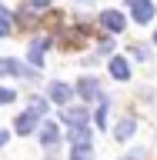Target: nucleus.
I'll list each match as a JSON object with an SVG mask.
<instances>
[{
    "mask_svg": "<svg viewBox=\"0 0 157 160\" xmlns=\"http://www.w3.org/2000/svg\"><path fill=\"white\" fill-rule=\"evenodd\" d=\"M154 43H157V33H154Z\"/></svg>",
    "mask_w": 157,
    "mask_h": 160,
    "instance_id": "22",
    "label": "nucleus"
},
{
    "mask_svg": "<svg viewBox=\"0 0 157 160\" xmlns=\"http://www.w3.org/2000/svg\"><path fill=\"white\" fill-rule=\"evenodd\" d=\"M70 97H74V87H67V83H50V100H54L57 107H67Z\"/></svg>",
    "mask_w": 157,
    "mask_h": 160,
    "instance_id": "5",
    "label": "nucleus"
},
{
    "mask_svg": "<svg viewBox=\"0 0 157 160\" xmlns=\"http://www.w3.org/2000/svg\"><path fill=\"white\" fill-rule=\"evenodd\" d=\"M77 93H80L84 100H94V97H100V83H97L94 77H84V80L77 83Z\"/></svg>",
    "mask_w": 157,
    "mask_h": 160,
    "instance_id": "8",
    "label": "nucleus"
},
{
    "mask_svg": "<svg viewBox=\"0 0 157 160\" xmlns=\"http://www.w3.org/2000/svg\"><path fill=\"white\" fill-rule=\"evenodd\" d=\"M34 127H37V113H34V110H27V113L17 117V133H30Z\"/></svg>",
    "mask_w": 157,
    "mask_h": 160,
    "instance_id": "11",
    "label": "nucleus"
},
{
    "mask_svg": "<svg viewBox=\"0 0 157 160\" xmlns=\"http://www.w3.org/2000/svg\"><path fill=\"white\" fill-rule=\"evenodd\" d=\"M130 53H134L137 60H144V57H147V50H144V47H130Z\"/></svg>",
    "mask_w": 157,
    "mask_h": 160,
    "instance_id": "18",
    "label": "nucleus"
},
{
    "mask_svg": "<svg viewBox=\"0 0 157 160\" xmlns=\"http://www.w3.org/2000/svg\"><path fill=\"white\" fill-rule=\"evenodd\" d=\"M94 157V147L90 143H77V147L70 150V160H90Z\"/></svg>",
    "mask_w": 157,
    "mask_h": 160,
    "instance_id": "13",
    "label": "nucleus"
},
{
    "mask_svg": "<svg viewBox=\"0 0 157 160\" xmlns=\"http://www.w3.org/2000/svg\"><path fill=\"white\" fill-rule=\"evenodd\" d=\"M64 110V123H70V127H84L90 117V107H60Z\"/></svg>",
    "mask_w": 157,
    "mask_h": 160,
    "instance_id": "2",
    "label": "nucleus"
},
{
    "mask_svg": "<svg viewBox=\"0 0 157 160\" xmlns=\"http://www.w3.org/2000/svg\"><path fill=\"white\" fill-rule=\"evenodd\" d=\"M13 27H17V20H13V13H10L3 3H0V37H10L13 33Z\"/></svg>",
    "mask_w": 157,
    "mask_h": 160,
    "instance_id": "9",
    "label": "nucleus"
},
{
    "mask_svg": "<svg viewBox=\"0 0 157 160\" xmlns=\"http://www.w3.org/2000/svg\"><path fill=\"white\" fill-rule=\"evenodd\" d=\"M70 140H74V147H77V143H90V130H87V127H74Z\"/></svg>",
    "mask_w": 157,
    "mask_h": 160,
    "instance_id": "14",
    "label": "nucleus"
},
{
    "mask_svg": "<svg viewBox=\"0 0 157 160\" xmlns=\"http://www.w3.org/2000/svg\"><path fill=\"white\" fill-rule=\"evenodd\" d=\"M30 7H47V0H30Z\"/></svg>",
    "mask_w": 157,
    "mask_h": 160,
    "instance_id": "20",
    "label": "nucleus"
},
{
    "mask_svg": "<svg viewBox=\"0 0 157 160\" xmlns=\"http://www.w3.org/2000/svg\"><path fill=\"white\" fill-rule=\"evenodd\" d=\"M124 23H127V20H124L120 10H104V13H100V27L107 30V33H120Z\"/></svg>",
    "mask_w": 157,
    "mask_h": 160,
    "instance_id": "1",
    "label": "nucleus"
},
{
    "mask_svg": "<svg viewBox=\"0 0 157 160\" xmlns=\"http://www.w3.org/2000/svg\"><path fill=\"white\" fill-rule=\"evenodd\" d=\"M50 47V37H37L30 40V60H34V67H40L44 63V50Z\"/></svg>",
    "mask_w": 157,
    "mask_h": 160,
    "instance_id": "6",
    "label": "nucleus"
},
{
    "mask_svg": "<svg viewBox=\"0 0 157 160\" xmlns=\"http://www.w3.org/2000/svg\"><path fill=\"white\" fill-rule=\"evenodd\" d=\"M110 73H114L117 80H127V77H130V67H127V60H124V57H114V60H110Z\"/></svg>",
    "mask_w": 157,
    "mask_h": 160,
    "instance_id": "12",
    "label": "nucleus"
},
{
    "mask_svg": "<svg viewBox=\"0 0 157 160\" xmlns=\"http://www.w3.org/2000/svg\"><path fill=\"white\" fill-rule=\"evenodd\" d=\"M124 160H144V150H130V153H127Z\"/></svg>",
    "mask_w": 157,
    "mask_h": 160,
    "instance_id": "19",
    "label": "nucleus"
},
{
    "mask_svg": "<svg viewBox=\"0 0 157 160\" xmlns=\"http://www.w3.org/2000/svg\"><path fill=\"white\" fill-rule=\"evenodd\" d=\"M134 127H137V117L127 113V117H120V123L114 127V137H117V140H127L130 133H134Z\"/></svg>",
    "mask_w": 157,
    "mask_h": 160,
    "instance_id": "7",
    "label": "nucleus"
},
{
    "mask_svg": "<svg viewBox=\"0 0 157 160\" xmlns=\"http://www.w3.org/2000/svg\"><path fill=\"white\" fill-rule=\"evenodd\" d=\"M130 7H134V20L137 23H150V17H154V3L150 0H130Z\"/></svg>",
    "mask_w": 157,
    "mask_h": 160,
    "instance_id": "4",
    "label": "nucleus"
},
{
    "mask_svg": "<svg viewBox=\"0 0 157 160\" xmlns=\"http://www.w3.org/2000/svg\"><path fill=\"white\" fill-rule=\"evenodd\" d=\"M107 113H110V103L100 100V107H97V127H107Z\"/></svg>",
    "mask_w": 157,
    "mask_h": 160,
    "instance_id": "16",
    "label": "nucleus"
},
{
    "mask_svg": "<svg viewBox=\"0 0 157 160\" xmlns=\"http://www.w3.org/2000/svg\"><path fill=\"white\" fill-rule=\"evenodd\" d=\"M3 143H7V133H3V130H0V147H3Z\"/></svg>",
    "mask_w": 157,
    "mask_h": 160,
    "instance_id": "21",
    "label": "nucleus"
},
{
    "mask_svg": "<svg viewBox=\"0 0 157 160\" xmlns=\"http://www.w3.org/2000/svg\"><path fill=\"white\" fill-rule=\"evenodd\" d=\"M0 73H13V77H24V80H34V77H37L30 67H20L17 60H3V57H0Z\"/></svg>",
    "mask_w": 157,
    "mask_h": 160,
    "instance_id": "3",
    "label": "nucleus"
},
{
    "mask_svg": "<svg viewBox=\"0 0 157 160\" xmlns=\"http://www.w3.org/2000/svg\"><path fill=\"white\" fill-rule=\"evenodd\" d=\"M57 140H60V130H57V123H44V127H40V143L54 147Z\"/></svg>",
    "mask_w": 157,
    "mask_h": 160,
    "instance_id": "10",
    "label": "nucleus"
},
{
    "mask_svg": "<svg viewBox=\"0 0 157 160\" xmlns=\"http://www.w3.org/2000/svg\"><path fill=\"white\" fill-rule=\"evenodd\" d=\"M27 110H34L37 117H44V113H47V100H44V97H34V100H30V107H27Z\"/></svg>",
    "mask_w": 157,
    "mask_h": 160,
    "instance_id": "15",
    "label": "nucleus"
},
{
    "mask_svg": "<svg viewBox=\"0 0 157 160\" xmlns=\"http://www.w3.org/2000/svg\"><path fill=\"white\" fill-rule=\"evenodd\" d=\"M13 97H17V93H13V90H7V87H0V103H13Z\"/></svg>",
    "mask_w": 157,
    "mask_h": 160,
    "instance_id": "17",
    "label": "nucleus"
}]
</instances>
